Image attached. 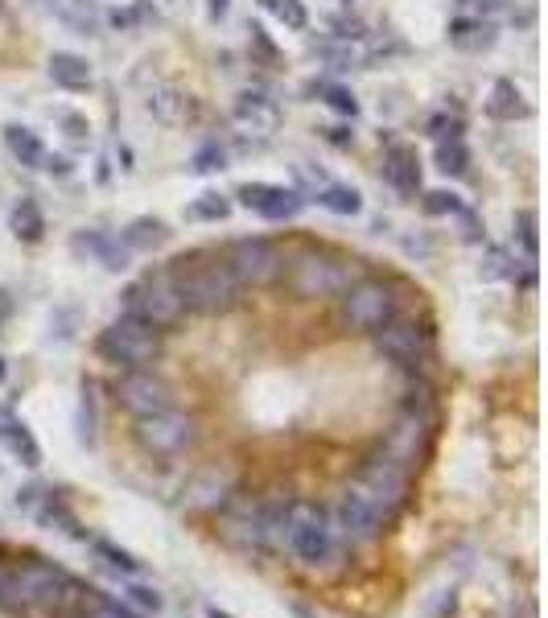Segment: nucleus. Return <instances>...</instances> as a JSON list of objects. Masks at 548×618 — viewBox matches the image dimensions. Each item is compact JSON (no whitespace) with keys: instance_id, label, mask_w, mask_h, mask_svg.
<instances>
[{"instance_id":"obj_17","label":"nucleus","mask_w":548,"mask_h":618,"mask_svg":"<svg viewBox=\"0 0 548 618\" xmlns=\"http://www.w3.org/2000/svg\"><path fill=\"white\" fill-rule=\"evenodd\" d=\"M71 252L79 260H87V264L108 268V272H124L128 268V248L120 244V239H112L108 231H75Z\"/></svg>"},{"instance_id":"obj_16","label":"nucleus","mask_w":548,"mask_h":618,"mask_svg":"<svg viewBox=\"0 0 548 618\" xmlns=\"http://www.w3.org/2000/svg\"><path fill=\"white\" fill-rule=\"evenodd\" d=\"M425 441H429V421L417 417V412H404V417L396 421V429L388 433V441H384V454L396 466L413 470L421 462V454H425Z\"/></svg>"},{"instance_id":"obj_51","label":"nucleus","mask_w":548,"mask_h":618,"mask_svg":"<svg viewBox=\"0 0 548 618\" xmlns=\"http://www.w3.org/2000/svg\"><path fill=\"white\" fill-rule=\"evenodd\" d=\"M0 322H5V301H0Z\"/></svg>"},{"instance_id":"obj_33","label":"nucleus","mask_w":548,"mask_h":618,"mask_svg":"<svg viewBox=\"0 0 548 618\" xmlns=\"http://www.w3.org/2000/svg\"><path fill=\"white\" fill-rule=\"evenodd\" d=\"M437 169L441 174H466V149H462V141L458 136H450V141H441L437 145Z\"/></svg>"},{"instance_id":"obj_23","label":"nucleus","mask_w":548,"mask_h":618,"mask_svg":"<svg viewBox=\"0 0 548 618\" xmlns=\"http://www.w3.org/2000/svg\"><path fill=\"white\" fill-rule=\"evenodd\" d=\"M38 524L42 528H58V532H66V536H75V540H87V532L79 528V520H75V511L62 503V495H46L42 499V507H38Z\"/></svg>"},{"instance_id":"obj_20","label":"nucleus","mask_w":548,"mask_h":618,"mask_svg":"<svg viewBox=\"0 0 548 618\" xmlns=\"http://www.w3.org/2000/svg\"><path fill=\"white\" fill-rule=\"evenodd\" d=\"M384 178H388V186H396L400 194H417V186H421L417 153L404 149V145H392V149L384 153Z\"/></svg>"},{"instance_id":"obj_14","label":"nucleus","mask_w":548,"mask_h":618,"mask_svg":"<svg viewBox=\"0 0 548 618\" xmlns=\"http://www.w3.org/2000/svg\"><path fill=\"white\" fill-rule=\"evenodd\" d=\"M231 491H235V474L227 466H207V470H198L186 483L182 503L190 511H219V507H227Z\"/></svg>"},{"instance_id":"obj_10","label":"nucleus","mask_w":548,"mask_h":618,"mask_svg":"<svg viewBox=\"0 0 548 618\" xmlns=\"http://www.w3.org/2000/svg\"><path fill=\"white\" fill-rule=\"evenodd\" d=\"M227 268L235 272L239 285H268L281 272V252L268 239H235Z\"/></svg>"},{"instance_id":"obj_50","label":"nucleus","mask_w":548,"mask_h":618,"mask_svg":"<svg viewBox=\"0 0 548 618\" xmlns=\"http://www.w3.org/2000/svg\"><path fill=\"white\" fill-rule=\"evenodd\" d=\"M5 371H9V367H5V359H0V380H5Z\"/></svg>"},{"instance_id":"obj_3","label":"nucleus","mask_w":548,"mask_h":618,"mask_svg":"<svg viewBox=\"0 0 548 618\" xmlns=\"http://www.w3.org/2000/svg\"><path fill=\"white\" fill-rule=\"evenodd\" d=\"M178 297L194 314H223L239 301V281L227 264H198L174 281Z\"/></svg>"},{"instance_id":"obj_49","label":"nucleus","mask_w":548,"mask_h":618,"mask_svg":"<svg viewBox=\"0 0 548 618\" xmlns=\"http://www.w3.org/2000/svg\"><path fill=\"white\" fill-rule=\"evenodd\" d=\"M207 618H231V614H223V610H207Z\"/></svg>"},{"instance_id":"obj_30","label":"nucleus","mask_w":548,"mask_h":618,"mask_svg":"<svg viewBox=\"0 0 548 618\" xmlns=\"http://www.w3.org/2000/svg\"><path fill=\"white\" fill-rule=\"evenodd\" d=\"M58 5V17L66 25H75L79 33H95L99 29V9L91 5V0H54Z\"/></svg>"},{"instance_id":"obj_24","label":"nucleus","mask_w":548,"mask_h":618,"mask_svg":"<svg viewBox=\"0 0 548 618\" xmlns=\"http://www.w3.org/2000/svg\"><path fill=\"white\" fill-rule=\"evenodd\" d=\"M169 239V227L161 223V219H136V223H128V231L120 235V244L128 248V252H153V248H161Z\"/></svg>"},{"instance_id":"obj_38","label":"nucleus","mask_w":548,"mask_h":618,"mask_svg":"<svg viewBox=\"0 0 548 618\" xmlns=\"http://www.w3.org/2000/svg\"><path fill=\"white\" fill-rule=\"evenodd\" d=\"M425 211H429V215H458L462 202H458V194H450V190H433V194H425Z\"/></svg>"},{"instance_id":"obj_19","label":"nucleus","mask_w":548,"mask_h":618,"mask_svg":"<svg viewBox=\"0 0 548 618\" xmlns=\"http://www.w3.org/2000/svg\"><path fill=\"white\" fill-rule=\"evenodd\" d=\"M145 108H149V116L161 120V124H186V120H194V99H190L182 87H174V83L153 87L149 99H145Z\"/></svg>"},{"instance_id":"obj_36","label":"nucleus","mask_w":548,"mask_h":618,"mask_svg":"<svg viewBox=\"0 0 548 618\" xmlns=\"http://www.w3.org/2000/svg\"><path fill=\"white\" fill-rule=\"evenodd\" d=\"M483 277H487V281L516 277V268H511V256H507L503 248H487V256H483Z\"/></svg>"},{"instance_id":"obj_32","label":"nucleus","mask_w":548,"mask_h":618,"mask_svg":"<svg viewBox=\"0 0 548 618\" xmlns=\"http://www.w3.org/2000/svg\"><path fill=\"white\" fill-rule=\"evenodd\" d=\"M318 202L326 206V211H334V215H359V206H363V198L355 190H347V186H326L318 194Z\"/></svg>"},{"instance_id":"obj_29","label":"nucleus","mask_w":548,"mask_h":618,"mask_svg":"<svg viewBox=\"0 0 548 618\" xmlns=\"http://www.w3.org/2000/svg\"><path fill=\"white\" fill-rule=\"evenodd\" d=\"M91 553L104 561L108 569H116V573H124V577H141L145 573V565L136 561L132 553H124V548H116L112 540H91Z\"/></svg>"},{"instance_id":"obj_1","label":"nucleus","mask_w":548,"mask_h":618,"mask_svg":"<svg viewBox=\"0 0 548 618\" xmlns=\"http://www.w3.org/2000/svg\"><path fill=\"white\" fill-rule=\"evenodd\" d=\"M334 544H338V532L322 507H314V503L285 507V548L301 565H310V569L326 565L334 557Z\"/></svg>"},{"instance_id":"obj_11","label":"nucleus","mask_w":548,"mask_h":618,"mask_svg":"<svg viewBox=\"0 0 548 618\" xmlns=\"http://www.w3.org/2000/svg\"><path fill=\"white\" fill-rule=\"evenodd\" d=\"M116 396L132 417H149V412H161V408H169V400H174L169 396V384L161 380V375H153L149 367H128L116 384Z\"/></svg>"},{"instance_id":"obj_44","label":"nucleus","mask_w":548,"mask_h":618,"mask_svg":"<svg viewBox=\"0 0 548 618\" xmlns=\"http://www.w3.org/2000/svg\"><path fill=\"white\" fill-rule=\"evenodd\" d=\"M62 128H66V136H71V141H83V136L91 132V128H87V120H83V116H75V112H66V116H62Z\"/></svg>"},{"instance_id":"obj_34","label":"nucleus","mask_w":548,"mask_h":618,"mask_svg":"<svg viewBox=\"0 0 548 618\" xmlns=\"http://www.w3.org/2000/svg\"><path fill=\"white\" fill-rule=\"evenodd\" d=\"M186 215L190 219H227L231 215V198H223V194H202Z\"/></svg>"},{"instance_id":"obj_26","label":"nucleus","mask_w":548,"mask_h":618,"mask_svg":"<svg viewBox=\"0 0 548 618\" xmlns=\"http://www.w3.org/2000/svg\"><path fill=\"white\" fill-rule=\"evenodd\" d=\"M487 112H491L495 120H520V116L528 112V103H524V95H520V87H516V83H507V79H499V83L491 87V99H487Z\"/></svg>"},{"instance_id":"obj_25","label":"nucleus","mask_w":548,"mask_h":618,"mask_svg":"<svg viewBox=\"0 0 548 618\" xmlns=\"http://www.w3.org/2000/svg\"><path fill=\"white\" fill-rule=\"evenodd\" d=\"M50 79H54L58 87L79 91V87H91V66H87V58H79V54H54V58H50Z\"/></svg>"},{"instance_id":"obj_35","label":"nucleus","mask_w":548,"mask_h":618,"mask_svg":"<svg viewBox=\"0 0 548 618\" xmlns=\"http://www.w3.org/2000/svg\"><path fill=\"white\" fill-rule=\"evenodd\" d=\"M124 594L136 602V606H145V610H165V598H161V590L157 586H145V581H136V577H128V586H124Z\"/></svg>"},{"instance_id":"obj_47","label":"nucleus","mask_w":548,"mask_h":618,"mask_svg":"<svg viewBox=\"0 0 548 618\" xmlns=\"http://www.w3.org/2000/svg\"><path fill=\"white\" fill-rule=\"evenodd\" d=\"M227 13V0H211V17H223Z\"/></svg>"},{"instance_id":"obj_37","label":"nucleus","mask_w":548,"mask_h":618,"mask_svg":"<svg viewBox=\"0 0 548 618\" xmlns=\"http://www.w3.org/2000/svg\"><path fill=\"white\" fill-rule=\"evenodd\" d=\"M264 9H272L289 29H305V5L301 0H264Z\"/></svg>"},{"instance_id":"obj_21","label":"nucleus","mask_w":548,"mask_h":618,"mask_svg":"<svg viewBox=\"0 0 548 618\" xmlns=\"http://www.w3.org/2000/svg\"><path fill=\"white\" fill-rule=\"evenodd\" d=\"M0 441L9 445V454L29 466V470H38L42 466V450H38V441H33V433L21 425V421H9V417H0Z\"/></svg>"},{"instance_id":"obj_5","label":"nucleus","mask_w":548,"mask_h":618,"mask_svg":"<svg viewBox=\"0 0 548 618\" xmlns=\"http://www.w3.org/2000/svg\"><path fill=\"white\" fill-rule=\"evenodd\" d=\"M99 355H104L108 363H120V367H145L161 355V334L145 322H136V318H116L104 334H99Z\"/></svg>"},{"instance_id":"obj_12","label":"nucleus","mask_w":548,"mask_h":618,"mask_svg":"<svg viewBox=\"0 0 548 618\" xmlns=\"http://www.w3.org/2000/svg\"><path fill=\"white\" fill-rule=\"evenodd\" d=\"M375 351H380L384 359L400 363V367H413L425 351H429V334L417 326V322H384L380 330H375Z\"/></svg>"},{"instance_id":"obj_22","label":"nucleus","mask_w":548,"mask_h":618,"mask_svg":"<svg viewBox=\"0 0 548 618\" xmlns=\"http://www.w3.org/2000/svg\"><path fill=\"white\" fill-rule=\"evenodd\" d=\"M5 145H9V153H13L25 169H42V161H46V145H42V136L33 132V128L9 124V128H5Z\"/></svg>"},{"instance_id":"obj_18","label":"nucleus","mask_w":548,"mask_h":618,"mask_svg":"<svg viewBox=\"0 0 548 618\" xmlns=\"http://www.w3.org/2000/svg\"><path fill=\"white\" fill-rule=\"evenodd\" d=\"M231 120H235L239 132H248V136H272V132H277V124H281V108L268 95L248 91V95L235 99Z\"/></svg>"},{"instance_id":"obj_48","label":"nucleus","mask_w":548,"mask_h":618,"mask_svg":"<svg viewBox=\"0 0 548 618\" xmlns=\"http://www.w3.org/2000/svg\"><path fill=\"white\" fill-rule=\"evenodd\" d=\"M5 577H9V573H5V569H0V598H5Z\"/></svg>"},{"instance_id":"obj_7","label":"nucleus","mask_w":548,"mask_h":618,"mask_svg":"<svg viewBox=\"0 0 548 618\" xmlns=\"http://www.w3.org/2000/svg\"><path fill=\"white\" fill-rule=\"evenodd\" d=\"M342 326L347 330H380L384 322L396 318V297L384 281H363L355 289H342Z\"/></svg>"},{"instance_id":"obj_4","label":"nucleus","mask_w":548,"mask_h":618,"mask_svg":"<svg viewBox=\"0 0 548 618\" xmlns=\"http://www.w3.org/2000/svg\"><path fill=\"white\" fill-rule=\"evenodd\" d=\"M351 495L371 503L384 520H392V515L400 511V503H404V495H408V470L396 466L388 454L367 458L359 466V474H355V483H351Z\"/></svg>"},{"instance_id":"obj_39","label":"nucleus","mask_w":548,"mask_h":618,"mask_svg":"<svg viewBox=\"0 0 548 618\" xmlns=\"http://www.w3.org/2000/svg\"><path fill=\"white\" fill-rule=\"evenodd\" d=\"M516 223H520V244H524V252H528V260H536V215L532 211H520L516 215Z\"/></svg>"},{"instance_id":"obj_42","label":"nucleus","mask_w":548,"mask_h":618,"mask_svg":"<svg viewBox=\"0 0 548 618\" xmlns=\"http://www.w3.org/2000/svg\"><path fill=\"white\" fill-rule=\"evenodd\" d=\"M211 169H223V153H219L215 145H207V149L194 153V174H211Z\"/></svg>"},{"instance_id":"obj_43","label":"nucleus","mask_w":548,"mask_h":618,"mask_svg":"<svg viewBox=\"0 0 548 618\" xmlns=\"http://www.w3.org/2000/svg\"><path fill=\"white\" fill-rule=\"evenodd\" d=\"M87 618H136V614H128L124 606H116V602H104V598H99L95 606H91V614Z\"/></svg>"},{"instance_id":"obj_41","label":"nucleus","mask_w":548,"mask_h":618,"mask_svg":"<svg viewBox=\"0 0 548 618\" xmlns=\"http://www.w3.org/2000/svg\"><path fill=\"white\" fill-rule=\"evenodd\" d=\"M326 103H330L334 112H342V116H355V112H359L355 95H351V91H342V87H326Z\"/></svg>"},{"instance_id":"obj_15","label":"nucleus","mask_w":548,"mask_h":618,"mask_svg":"<svg viewBox=\"0 0 548 618\" xmlns=\"http://www.w3.org/2000/svg\"><path fill=\"white\" fill-rule=\"evenodd\" d=\"M239 202L248 206V211L264 215V219H293L305 198L297 190H285V186H272V182H248L239 186Z\"/></svg>"},{"instance_id":"obj_8","label":"nucleus","mask_w":548,"mask_h":618,"mask_svg":"<svg viewBox=\"0 0 548 618\" xmlns=\"http://www.w3.org/2000/svg\"><path fill=\"white\" fill-rule=\"evenodd\" d=\"M136 441L153 454H178L194 441V421L174 408L149 412V417H136Z\"/></svg>"},{"instance_id":"obj_28","label":"nucleus","mask_w":548,"mask_h":618,"mask_svg":"<svg viewBox=\"0 0 548 618\" xmlns=\"http://www.w3.org/2000/svg\"><path fill=\"white\" fill-rule=\"evenodd\" d=\"M450 42L458 50H466V54H478V50H491L495 46V33L483 21H454L450 25Z\"/></svg>"},{"instance_id":"obj_45","label":"nucleus","mask_w":548,"mask_h":618,"mask_svg":"<svg viewBox=\"0 0 548 618\" xmlns=\"http://www.w3.org/2000/svg\"><path fill=\"white\" fill-rule=\"evenodd\" d=\"M42 169H50V174H71V161H66V157H54V153H46Z\"/></svg>"},{"instance_id":"obj_40","label":"nucleus","mask_w":548,"mask_h":618,"mask_svg":"<svg viewBox=\"0 0 548 618\" xmlns=\"http://www.w3.org/2000/svg\"><path fill=\"white\" fill-rule=\"evenodd\" d=\"M79 441L91 445L95 441V412H91V392L83 388V404H79Z\"/></svg>"},{"instance_id":"obj_2","label":"nucleus","mask_w":548,"mask_h":618,"mask_svg":"<svg viewBox=\"0 0 548 618\" xmlns=\"http://www.w3.org/2000/svg\"><path fill=\"white\" fill-rule=\"evenodd\" d=\"M79 586L54 565H21L17 573L5 577V598L21 606H42V610H62L66 602H75ZM0 598V602H5Z\"/></svg>"},{"instance_id":"obj_13","label":"nucleus","mask_w":548,"mask_h":618,"mask_svg":"<svg viewBox=\"0 0 548 618\" xmlns=\"http://www.w3.org/2000/svg\"><path fill=\"white\" fill-rule=\"evenodd\" d=\"M330 520H334V532L338 536H347L351 544H371L375 536H380L384 532V515L380 511H375L371 503H363L359 495H342V503H338V511L330 515Z\"/></svg>"},{"instance_id":"obj_9","label":"nucleus","mask_w":548,"mask_h":618,"mask_svg":"<svg viewBox=\"0 0 548 618\" xmlns=\"http://www.w3.org/2000/svg\"><path fill=\"white\" fill-rule=\"evenodd\" d=\"M293 289L301 297H330V293H342V289H351V268L347 264H338L330 256H301L293 264Z\"/></svg>"},{"instance_id":"obj_31","label":"nucleus","mask_w":548,"mask_h":618,"mask_svg":"<svg viewBox=\"0 0 548 618\" xmlns=\"http://www.w3.org/2000/svg\"><path fill=\"white\" fill-rule=\"evenodd\" d=\"M318 54H322L330 66H338V71H347V66H363V46H359L355 38L322 42V46H318Z\"/></svg>"},{"instance_id":"obj_46","label":"nucleus","mask_w":548,"mask_h":618,"mask_svg":"<svg viewBox=\"0 0 548 618\" xmlns=\"http://www.w3.org/2000/svg\"><path fill=\"white\" fill-rule=\"evenodd\" d=\"M252 42L260 46V54H264V58H277V50H272V42L264 38V29H256V25H252Z\"/></svg>"},{"instance_id":"obj_6","label":"nucleus","mask_w":548,"mask_h":618,"mask_svg":"<svg viewBox=\"0 0 548 618\" xmlns=\"http://www.w3.org/2000/svg\"><path fill=\"white\" fill-rule=\"evenodd\" d=\"M124 314L136 318V322H145V326H153V330H165V326L182 322L186 305H182V297H178V289H174V281H169V277H149V281L132 285L124 293Z\"/></svg>"},{"instance_id":"obj_27","label":"nucleus","mask_w":548,"mask_h":618,"mask_svg":"<svg viewBox=\"0 0 548 618\" xmlns=\"http://www.w3.org/2000/svg\"><path fill=\"white\" fill-rule=\"evenodd\" d=\"M9 227H13L17 239H25V244H38L42 231H46V219H42V211H38V202L21 198V202L13 206V215H9Z\"/></svg>"}]
</instances>
